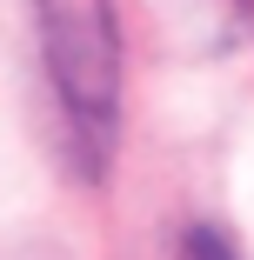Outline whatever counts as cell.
Masks as SVG:
<instances>
[{"mask_svg":"<svg viewBox=\"0 0 254 260\" xmlns=\"http://www.w3.org/2000/svg\"><path fill=\"white\" fill-rule=\"evenodd\" d=\"M40 40L61 100L80 120H114L121 100V27L107 0H40Z\"/></svg>","mask_w":254,"mask_h":260,"instance_id":"obj_1","label":"cell"},{"mask_svg":"<svg viewBox=\"0 0 254 260\" xmlns=\"http://www.w3.org/2000/svg\"><path fill=\"white\" fill-rule=\"evenodd\" d=\"M187 260H241V253L221 240V227H187Z\"/></svg>","mask_w":254,"mask_h":260,"instance_id":"obj_2","label":"cell"}]
</instances>
